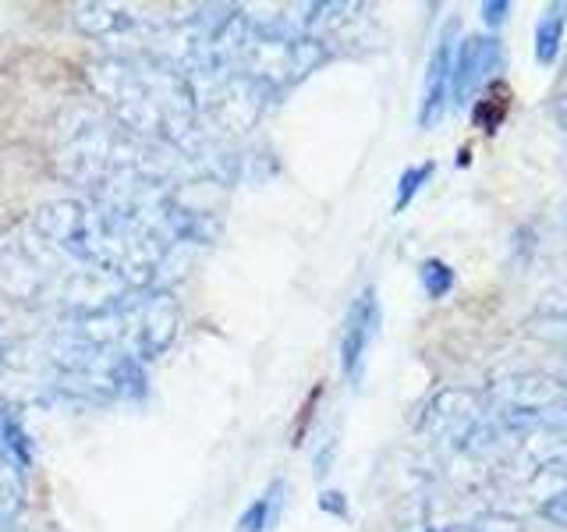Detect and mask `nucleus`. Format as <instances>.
I'll return each mask as SVG.
<instances>
[{
  "label": "nucleus",
  "instance_id": "nucleus-11",
  "mask_svg": "<svg viewBox=\"0 0 567 532\" xmlns=\"http://www.w3.org/2000/svg\"><path fill=\"white\" fill-rule=\"evenodd\" d=\"M436 171V164H419V167H408L401 174V182H398V200H394V213H404L408 206H412V200L422 192V185L430 182Z\"/></svg>",
  "mask_w": 567,
  "mask_h": 532
},
{
  "label": "nucleus",
  "instance_id": "nucleus-14",
  "mask_svg": "<svg viewBox=\"0 0 567 532\" xmlns=\"http://www.w3.org/2000/svg\"><path fill=\"white\" fill-rule=\"evenodd\" d=\"M319 504H323L327 511L344 514V501H341V493H323V501H319Z\"/></svg>",
  "mask_w": 567,
  "mask_h": 532
},
{
  "label": "nucleus",
  "instance_id": "nucleus-7",
  "mask_svg": "<svg viewBox=\"0 0 567 532\" xmlns=\"http://www.w3.org/2000/svg\"><path fill=\"white\" fill-rule=\"evenodd\" d=\"M496 64H501V40L496 35H472V40L457 43L451 100L465 103L489 79V71H496Z\"/></svg>",
  "mask_w": 567,
  "mask_h": 532
},
{
  "label": "nucleus",
  "instance_id": "nucleus-12",
  "mask_svg": "<svg viewBox=\"0 0 567 532\" xmlns=\"http://www.w3.org/2000/svg\"><path fill=\"white\" fill-rule=\"evenodd\" d=\"M419 277H422V288H425V295H430V298H443L454 288V270H451L447 263H440V259H425Z\"/></svg>",
  "mask_w": 567,
  "mask_h": 532
},
{
  "label": "nucleus",
  "instance_id": "nucleus-6",
  "mask_svg": "<svg viewBox=\"0 0 567 532\" xmlns=\"http://www.w3.org/2000/svg\"><path fill=\"white\" fill-rule=\"evenodd\" d=\"M454 53H457V22H451L440 32V43L425 68L422 82V106H419V124L425 132L436 129L451 106V82H454Z\"/></svg>",
  "mask_w": 567,
  "mask_h": 532
},
{
  "label": "nucleus",
  "instance_id": "nucleus-15",
  "mask_svg": "<svg viewBox=\"0 0 567 532\" xmlns=\"http://www.w3.org/2000/svg\"><path fill=\"white\" fill-rule=\"evenodd\" d=\"M436 532H461V529H436Z\"/></svg>",
  "mask_w": 567,
  "mask_h": 532
},
{
  "label": "nucleus",
  "instance_id": "nucleus-8",
  "mask_svg": "<svg viewBox=\"0 0 567 532\" xmlns=\"http://www.w3.org/2000/svg\"><path fill=\"white\" fill-rule=\"evenodd\" d=\"M564 32H567V4H549L546 14L539 18V25H536V61L539 64L549 68L557 61Z\"/></svg>",
  "mask_w": 567,
  "mask_h": 532
},
{
  "label": "nucleus",
  "instance_id": "nucleus-9",
  "mask_svg": "<svg viewBox=\"0 0 567 532\" xmlns=\"http://www.w3.org/2000/svg\"><path fill=\"white\" fill-rule=\"evenodd\" d=\"M280 493H284V483L266 490L259 501L241 514L238 532H266V529H270L274 519H277V508H280Z\"/></svg>",
  "mask_w": 567,
  "mask_h": 532
},
{
  "label": "nucleus",
  "instance_id": "nucleus-1",
  "mask_svg": "<svg viewBox=\"0 0 567 532\" xmlns=\"http://www.w3.org/2000/svg\"><path fill=\"white\" fill-rule=\"evenodd\" d=\"M89 82L124 132L177 153L185 164L213 174L209 156H220L195 111L192 82L150 53H106L89 64Z\"/></svg>",
  "mask_w": 567,
  "mask_h": 532
},
{
  "label": "nucleus",
  "instance_id": "nucleus-4",
  "mask_svg": "<svg viewBox=\"0 0 567 532\" xmlns=\"http://www.w3.org/2000/svg\"><path fill=\"white\" fill-rule=\"evenodd\" d=\"M71 25L96 43L117 47L114 53H150L164 32L167 18L150 14L146 8L132 4H100V0H85V4L71 8Z\"/></svg>",
  "mask_w": 567,
  "mask_h": 532
},
{
  "label": "nucleus",
  "instance_id": "nucleus-13",
  "mask_svg": "<svg viewBox=\"0 0 567 532\" xmlns=\"http://www.w3.org/2000/svg\"><path fill=\"white\" fill-rule=\"evenodd\" d=\"M478 11H483V22H486L489 29H501V25H504V18H507V11H511V4H507V0H493V4H483Z\"/></svg>",
  "mask_w": 567,
  "mask_h": 532
},
{
  "label": "nucleus",
  "instance_id": "nucleus-10",
  "mask_svg": "<svg viewBox=\"0 0 567 532\" xmlns=\"http://www.w3.org/2000/svg\"><path fill=\"white\" fill-rule=\"evenodd\" d=\"M22 511V487L11 469H0V532H8Z\"/></svg>",
  "mask_w": 567,
  "mask_h": 532
},
{
  "label": "nucleus",
  "instance_id": "nucleus-5",
  "mask_svg": "<svg viewBox=\"0 0 567 532\" xmlns=\"http://www.w3.org/2000/svg\"><path fill=\"white\" fill-rule=\"evenodd\" d=\"M380 334V298L377 288H362L354 295L348 319H344V334H341V369L351 383H362V372L369 362V348Z\"/></svg>",
  "mask_w": 567,
  "mask_h": 532
},
{
  "label": "nucleus",
  "instance_id": "nucleus-16",
  "mask_svg": "<svg viewBox=\"0 0 567 532\" xmlns=\"http://www.w3.org/2000/svg\"><path fill=\"white\" fill-rule=\"evenodd\" d=\"M0 359H4V341H0Z\"/></svg>",
  "mask_w": 567,
  "mask_h": 532
},
{
  "label": "nucleus",
  "instance_id": "nucleus-2",
  "mask_svg": "<svg viewBox=\"0 0 567 532\" xmlns=\"http://www.w3.org/2000/svg\"><path fill=\"white\" fill-rule=\"evenodd\" d=\"M0 291L25 306H58L64 316L85 313L132 291L106 274L82 266L47 242L29 221L0 235Z\"/></svg>",
  "mask_w": 567,
  "mask_h": 532
},
{
  "label": "nucleus",
  "instance_id": "nucleus-3",
  "mask_svg": "<svg viewBox=\"0 0 567 532\" xmlns=\"http://www.w3.org/2000/svg\"><path fill=\"white\" fill-rule=\"evenodd\" d=\"M117 324H121V348L135 355L146 366L159 359L182 327V306L167 288H142L124 291L117 298Z\"/></svg>",
  "mask_w": 567,
  "mask_h": 532
}]
</instances>
